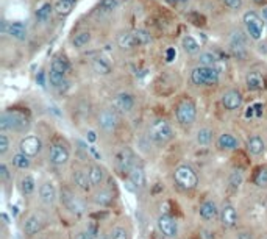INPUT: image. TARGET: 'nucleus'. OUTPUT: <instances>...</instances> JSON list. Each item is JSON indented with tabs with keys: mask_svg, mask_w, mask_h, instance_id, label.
Wrapping results in <instances>:
<instances>
[{
	"mask_svg": "<svg viewBox=\"0 0 267 239\" xmlns=\"http://www.w3.org/2000/svg\"><path fill=\"white\" fill-rule=\"evenodd\" d=\"M59 203L74 218H83L87 211L86 200L80 197L78 191H75L72 186H63L59 189Z\"/></svg>",
	"mask_w": 267,
	"mask_h": 239,
	"instance_id": "f257e3e1",
	"label": "nucleus"
},
{
	"mask_svg": "<svg viewBox=\"0 0 267 239\" xmlns=\"http://www.w3.org/2000/svg\"><path fill=\"white\" fill-rule=\"evenodd\" d=\"M32 122H30V117L17 110H7L0 116V130L2 133H25Z\"/></svg>",
	"mask_w": 267,
	"mask_h": 239,
	"instance_id": "f03ea898",
	"label": "nucleus"
},
{
	"mask_svg": "<svg viewBox=\"0 0 267 239\" xmlns=\"http://www.w3.org/2000/svg\"><path fill=\"white\" fill-rule=\"evenodd\" d=\"M147 138L152 144L163 147V145H167L175 138V133L170 122H167L166 119H157V121H153L150 127H148Z\"/></svg>",
	"mask_w": 267,
	"mask_h": 239,
	"instance_id": "7ed1b4c3",
	"label": "nucleus"
},
{
	"mask_svg": "<svg viewBox=\"0 0 267 239\" xmlns=\"http://www.w3.org/2000/svg\"><path fill=\"white\" fill-rule=\"evenodd\" d=\"M173 180L183 191H194L198 186V173L191 164L182 163L173 170Z\"/></svg>",
	"mask_w": 267,
	"mask_h": 239,
	"instance_id": "20e7f679",
	"label": "nucleus"
},
{
	"mask_svg": "<svg viewBox=\"0 0 267 239\" xmlns=\"http://www.w3.org/2000/svg\"><path fill=\"white\" fill-rule=\"evenodd\" d=\"M47 160L53 167H64L71 161V148L63 139H53L49 145Z\"/></svg>",
	"mask_w": 267,
	"mask_h": 239,
	"instance_id": "39448f33",
	"label": "nucleus"
},
{
	"mask_svg": "<svg viewBox=\"0 0 267 239\" xmlns=\"http://www.w3.org/2000/svg\"><path fill=\"white\" fill-rule=\"evenodd\" d=\"M138 164V158H136V154L131 150L130 147H121L119 150H116L114 154V167L116 170L127 177L130 173V170Z\"/></svg>",
	"mask_w": 267,
	"mask_h": 239,
	"instance_id": "423d86ee",
	"label": "nucleus"
},
{
	"mask_svg": "<svg viewBox=\"0 0 267 239\" xmlns=\"http://www.w3.org/2000/svg\"><path fill=\"white\" fill-rule=\"evenodd\" d=\"M220 80V72L217 68L197 66L191 72V81L195 86H214Z\"/></svg>",
	"mask_w": 267,
	"mask_h": 239,
	"instance_id": "0eeeda50",
	"label": "nucleus"
},
{
	"mask_svg": "<svg viewBox=\"0 0 267 239\" xmlns=\"http://www.w3.org/2000/svg\"><path fill=\"white\" fill-rule=\"evenodd\" d=\"M175 117L176 122L183 125V127H189L195 122L197 119V106L191 99H185L175 108Z\"/></svg>",
	"mask_w": 267,
	"mask_h": 239,
	"instance_id": "6e6552de",
	"label": "nucleus"
},
{
	"mask_svg": "<svg viewBox=\"0 0 267 239\" xmlns=\"http://www.w3.org/2000/svg\"><path fill=\"white\" fill-rule=\"evenodd\" d=\"M17 150L33 160V158H36V157H39V155L42 154V150H44V142H42V139H41L39 136H36V135H27V136H24V138L19 141Z\"/></svg>",
	"mask_w": 267,
	"mask_h": 239,
	"instance_id": "1a4fd4ad",
	"label": "nucleus"
},
{
	"mask_svg": "<svg viewBox=\"0 0 267 239\" xmlns=\"http://www.w3.org/2000/svg\"><path fill=\"white\" fill-rule=\"evenodd\" d=\"M46 225H47V218L42 213L33 211L25 218L22 224V231L27 237H33L39 234L46 228Z\"/></svg>",
	"mask_w": 267,
	"mask_h": 239,
	"instance_id": "9d476101",
	"label": "nucleus"
},
{
	"mask_svg": "<svg viewBox=\"0 0 267 239\" xmlns=\"http://www.w3.org/2000/svg\"><path fill=\"white\" fill-rule=\"evenodd\" d=\"M157 230L163 237L167 239H176L178 234H180V227H178L176 219L172 214H160L157 218Z\"/></svg>",
	"mask_w": 267,
	"mask_h": 239,
	"instance_id": "9b49d317",
	"label": "nucleus"
},
{
	"mask_svg": "<svg viewBox=\"0 0 267 239\" xmlns=\"http://www.w3.org/2000/svg\"><path fill=\"white\" fill-rule=\"evenodd\" d=\"M97 125L100 127L102 132L111 135L121 125V116H119V113L114 108H105L100 111L97 117Z\"/></svg>",
	"mask_w": 267,
	"mask_h": 239,
	"instance_id": "f8f14e48",
	"label": "nucleus"
},
{
	"mask_svg": "<svg viewBox=\"0 0 267 239\" xmlns=\"http://www.w3.org/2000/svg\"><path fill=\"white\" fill-rule=\"evenodd\" d=\"M38 197H39V202L44 206H49L50 208V206H55L59 202V191L56 189V186L53 185V182L44 180V182L39 183Z\"/></svg>",
	"mask_w": 267,
	"mask_h": 239,
	"instance_id": "ddd939ff",
	"label": "nucleus"
},
{
	"mask_svg": "<svg viewBox=\"0 0 267 239\" xmlns=\"http://www.w3.org/2000/svg\"><path fill=\"white\" fill-rule=\"evenodd\" d=\"M219 222L225 230H233L237 227V222H239V213H237L236 206L231 202H225L220 206Z\"/></svg>",
	"mask_w": 267,
	"mask_h": 239,
	"instance_id": "4468645a",
	"label": "nucleus"
},
{
	"mask_svg": "<svg viewBox=\"0 0 267 239\" xmlns=\"http://www.w3.org/2000/svg\"><path fill=\"white\" fill-rule=\"evenodd\" d=\"M71 186L78 192H91V182H89L87 169L74 167L71 172Z\"/></svg>",
	"mask_w": 267,
	"mask_h": 239,
	"instance_id": "2eb2a0df",
	"label": "nucleus"
},
{
	"mask_svg": "<svg viewBox=\"0 0 267 239\" xmlns=\"http://www.w3.org/2000/svg\"><path fill=\"white\" fill-rule=\"evenodd\" d=\"M244 24L247 28V33L250 35L252 39H261L262 38V30H264V22L262 17L258 16L255 11H249L244 14Z\"/></svg>",
	"mask_w": 267,
	"mask_h": 239,
	"instance_id": "dca6fc26",
	"label": "nucleus"
},
{
	"mask_svg": "<svg viewBox=\"0 0 267 239\" xmlns=\"http://www.w3.org/2000/svg\"><path fill=\"white\" fill-rule=\"evenodd\" d=\"M116 200V192L111 186H102L91 192V202L99 208H109Z\"/></svg>",
	"mask_w": 267,
	"mask_h": 239,
	"instance_id": "f3484780",
	"label": "nucleus"
},
{
	"mask_svg": "<svg viewBox=\"0 0 267 239\" xmlns=\"http://www.w3.org/2000/svg\"><path fill=\"white\" fill-rule=\"evenodd\" d=\"M87 175H89V182H91L93 189H99V188L105 186L106 178H108V172H106L103 164L91 163L87 166Z\"/></svg>",
	"mask_w": 267,
	"mask_h": 239,
	"instance_id": "a211bd4d",
	"label": "nucleus"
},
{
	"mask_svg": "<svg viewBox=\"0 0 267 239\" xmlns=\"http://www.w3.org/2000/svg\"><path fill=\"white\" fill-rule=\"evenodd\" d=\"M219 214H220V206L213 199H206L198 205V218L203 222H213L219 219Z\"/></svg>",
	"mask_w": 267,
	"mask_h": 239,
	"instance_id": "6ab92c4d",
	"label": "nucleus"
},
{
	"mask_svg": "<svg viewBox=\"0 0 267 239\" xmlns=\"http://www.w3.org/2000/svg\"><path fill=\"white\" fill-rule=\"evenodd\" d=\"M125 178H127V183H128L130 189H133V191H141L147 185V173H145V169L141 163H138Z\"/></svg>",
	"mask_w": 267,
	"mask_h": 239,
	"instance_id": "aec40b11",
	"label": "nucleus"
},
{
	"mask_svg": "<svg viewBox=\"0 0 267 239\" xmlns=\"http://www.w3.org/2000/svg\"><path fill=\"white\" fill-rule=\"evenodd\" d=\"M135 97L130 93H119L116 94L114 100H113V108L117 113H122V114H128L135 110Z\"/></svg>",
	"mask_w": 267,
	"mask_h": 239,
	"instance_id": "412c9836",
	"label": "nucleus"
},
{
	"mask_svg": "<svg viewBox=\"0 0 267 239\" xmlns=\"http://www.w3.org/2000/svg\"><path fill=\"white\" fill-rule=\"evenodd\" d=\"M222 105L225 110L228 111H237L242 108V103H244V97L242 94L237 91V89H228L227 93L222 94Z\"/></svg>",
	"mask_w": 267,
	"mask_h": 239,
	"instance_id": "4be33fe9",
	"label": "nucleus"
},
{
	"mask_svg": "<svg viewBox=\"0 0 267 239\" xmlns=\"http://www.w3.org/2000/svg\"><path fill=\"white\" fill-rule=\"evenodd\" d=\"M217 148L222 152H236L241 148V141L233 133H222L217 138Z\"/></svg>",
	"mask_w": 267,
	"mask_h": 239,
	"instance_id": "5701e85b",
	"label": "nucleus"
},
{
	"mask_svg": "<svg viewBox=\"0 0 267 239\" xmlns=\"http://www.w3.org/2000/svg\"><path fill=\"white\" fill-rule=\"evenodd\" d=\"M246 148H247V154L252 157H256V158L262 157L265 154V141L262 139V136L253 135L247 139Z\"/></svg>",
	"mask_w": 267,
	"mask_h": 239,
	"instance_id": "b1692460",
	"label": "nucleus"
},
{
	"mask_svg": "<svg viewBox=\"0 0 267 239\" xmlns=\"http://www.w3.org/2000/svg\"><path fill=\"white\" fill-rule=\"evenodd\" d=\"M36 185H38L36 183V178L32 173H24L20 177L19 183H17V188H19V191H20L22 195L30 197V195H33L36 192V189H38Z\"/></svg>",
	"mask_w": 267,
	"mask_h": 239,
	"instance_id": "393cba45",
	"label": "nucleus"
},
{
	"mask_svg": "<svg viewBox=\"0 0 267 239\" xmlns=\"http://www.w3.org/2000/svg\"><path fill=\"white\" fill-rule=\"evenodd\" d=\"M246 86L249 91L252 93H256V91H262L265 88V78L261 72L258 71H250L247 75H246Z\"/></svg>",
	"mask_w": 267,
	"mask_h": 239,
	"instance_id": "a878e982",
	"label": "nucleus"
},
{
	"mask_svg": "<svg viewBox=\"0 0 267 239\" xmlns=\"http://www.w3.org/2000/svg\"><path fill=\"white\" fill-rule=\"evenodd\" d=\"M10 163H11V166H13L14 169H17V170H30V169H32V158L27 157V155H24V154L19 152V150L14 152V154L11 155Z\"/></svg>",
	"mask_w": 267,
	"mask_h": 239,
	"instance_id": "bb28decb",
	"label": "nucleus"
},
{
	"mask_svg": "<svg viewBox=\"0 0 267 239\" xmlns=\"http://www.w3.org/2000/svg\"><path fill=\"white\" fill-rule=\"evenodd\" d=\"M214 141V132L210 127H202L195 133V142L198 147H208Z\"/></svg>",
	"mask_w": 267,
	"mask_h": 239,
	"instance_id": "cd10ccee",
	"label": "nucleus"
},
{
	"mask_svg": "<svg viewBox=\"0 0 267 239\" xmlns=\"http://www.w3.org/2000/svg\"><path fill=\"white\" fill-rule=\"evenodd\" d=\"M242 183H244V170L239 169V167L233 169L230 172V175H228V188H230V191L237 192L241 189Z\"/></svg>",
	"mask_w": 267,
	"mask_h": 239,
	"instance_id": "c85d7f7f",
	"label": "nucleus"
},
{
	"mask_svg": "<svg viewBox=\"0 0 267 239\" xmlns=\"http://www.w3.org/2000/svg\"><path fill=\"white\" fill-rule=\"evenodd\" d=\"M252 182L256 188H261V189L267 188V164L256 167V170L252 177Z\"/></svg>",
	"mask_w": 267,
	"mask_h": 239,
	"instance_id": "c756f323",
	"label": "nucleus"
},
{
	"mask_svg": "<svg viewBox=\"0 0 267 239\" xmlns=\"http://www.w3.org/2000/svg\"><path fill=\"white\" fill-rule=\"evenodd\" d=\"M8 35L17 41H25L27 39V27L22 22H13V24H10Z\"/></svg>",
	"mask_w": 267,
	"mask_h": 239,
	"instance_id": "7c9ffc66",
	"label": "nucleus"
},
{
	"mask_svg": "<svg viewBox=\"0 0 267 239\" xmlns=\"http://www.w3.org/2000/svg\"><path fill=\"white\" fill-rule=\"evenodd\" d=\"M91 66H93V71H94L96 74H99V75H109V74H111V64L106 61V59H105L103 56L94 58L93 63H91Z\"/></svg>",
	"mask_w": 267,
	"mask_h": 239,
	"instance_id": "2f4dec72",
	"label": "nucleus"
},
{
	"mask_svg": "<svg viewBox=\"0 0 267 239\" xmlns=\"http://www.w3.org/2000/svg\"><path fill=\"white\" fill-rule=\"evenodd\" d=\"M75 2H77V0H58V2L55 4L56 14H59V16L71 14L72 10H74V7H75Z\"/></svg>",
	"mask_w": 267,
	"mask_h": 239,
	"instance_id": "473e14b6",
	"label": "nucleus"
},
{
	"mask_svg": "<svg viewBox=\"0 0 267 239\" xmlns=\"http://www.w3.org/2000/svg\"><path fill=\"white\" fill-rule=\"evenodd\" d=\"M108 239H131V234L125 225H114L108 233Z\"/></svg>",
	"mask_w": 267,
	"mask_h": 239,
	"instance_id": "72a5a7b5",
	"label": "nucleus"
},
{
	"mask_svg": "<svg viewBox=\"0 0 267 239\" xmlns=\"http://www.w3.org/2000/svg\"><path fill=\"white\" fill-rule=\"evenodd\" d=\"M47 77H49L50 86H53V88H56V89H61L64 84H68V81H66V74H61V72H56V71L50 69V72H49Z\"/></svg>",
	"mask_w": 267,
	"mask_h": 239,
	"instance_id": "f704fd0d",
	"label": "nucleus"
},
{
	"mask_svg": "<svg viewBox=\"0 0 267 239\" xmlns=\"http://www.w3.org/2000/svg\"><path fill=\"white\" fill-rule=\"evenodd\" d=\"M117 44H119V47L124 49V50H130V49L138 47V42L135 39L133 32L131 33H122L121 36L117 38Z\"/></svg>",
	"mask_w": 267,
	"mask_h": 239,
	"instance_id": "c9c22d12",
	"label": "nucleus"
},
{
	"mask_svg": "<svg viewBox=\"0 0 267 239\" xmlns=\"http://www.w3.org/2000/svg\"><path fill=\"white\" fill-rule=\"evenodd\" d=\"M50 69H53L56 72H61V74H66V72H69L71 64H69V61H68L64 56H55L53 61H52V68Z\"/></svg>",
	"mask_w": 267,
	"mask_h": 239,
	"instance_id": "e433bc0d",
	"label": "nucleus"
},
{
	"mask_svg": "<svg viewBox=\"0 0 267 239\" xmlns=\"http://www.w3.org/2000/svg\"><path fill=\"white\" fill-rule=\"evenodd\" d=\"M198 66H206V68H216V64H217V58H216V55L214 53H211V52H203V53H200V56H198Z\"/></svg>",
	"mask_w": 267,
	"mask_h": 239,
	"instance_id": "4c0bfd02",
	"label": "nucleus"
},
{
	"mask_svg": "<svg viewBox=\"0 0 267 239\" xmlns=\"http://www.w3.org/2000/svg\"><path fill=\"white\" fill-rule=\"evenodd\" d=\"M89 41H91V33L89 32H80L74 36L72 44H74L75 49H83L89 44Z\"/></svg>",
	"mask_w": 267,
	"mask_h": 239,
	"instance_id": "58836bf2",
	"label": "nucleus"
},
{
	"mask_svg": "<svg viewBox=\"0 0 267 239\" xmlns=\"http://www.w3.org/2000/svg\"><path fill=\"white\" fill-rule=\"evenodd\" d=\"M183 49H185L186 53L195 55V53H198V50H200V44H198L192 36H185V38H183Z\"/></svg>",
	"mask_w": 267,
	"mask_h": 239,
	"instance_id": "ea45409f",
	"label": "nucleus"
},
{
	"mask_svg": "<svg viewBox=\"0 0 267 239\" xmlns=\"http://www.w3.org/2000/svg\"><path fill=\"white\" fill-rule=\"evenodd\" d=\"M11 150V138L8 133H0V157L5 158Z\"/></svg>",
	"mask_w": 267,
	"mask_h": 239,
	"instance_id": "a19ab883",
	"label": "nucleus"
},
{
	"mask_svg": "<svg viewBox=\"0 0 267 239\" xmlns=\"http://www.w3.org/2000/svg\"><path fill=\"white\" fill-rule=\"evenodd\" d=\"M53 10H55V8H53L50 4H42V5L36 10V17H38V20H41V22L49 20V17H50V14H52Z\"/></svg>",
	"mask_w": 267,
	"mask_h": 239,
	"instance_id": "79ce46f5",
	"label": "nucleus"
},
{
	"mask_svg": "<svg viewBox=\"0 0 267 239\" xmlns=\"http://www.w3.org/2000/svg\"><path fill=\"white\" fill-rule=\"evenodd\" d=\"M119 0H100V4L97 5L99 13H111L117 8Z\"/></svg>",
	"mask_w": 267,
	"mask_h": 239,
	"instance_id": "37998d69",
	"label": "nucleus"
},
{
	"mask_svg": "<svg viewBox=\"0 0 267 239\" xmlns=\"http://www.w3.org/2000/svg\"><path fill=\"white\" fill-rule=\"evenodd\" d=\"M135 35V39L138 42V46H145V44H150L152 42V36L145 30H135L133 32Z\"/></svg>",
	"mask_w": 267,
	"mask_h": 239,
	"instance_id": "c03bdc74",
	"label": "nucleus"
},
{
	"mask_svg": "<svg viewBox=\"0 0 267 239\" xmlns=\"http://www.w3.org/2000/svg\"><path fill=\"white\" fill-rule=\"evenodd\" d=\"M246 36H244V33L242 32H239V30H237V32H233V35H231V47H242V49H246Z\"/></svg>",
	"mask_w": 267,
	"mask_h": 239,
	"instance_id": "a18cd8bd",
	"label": "nucleus"
},
{
	"mask_svg": "<svg viewBox=\"0 0 267 239\" xmlns=\"http://www.w3.org/2000/svg\"><path fill=\"white\" fill-rule=\"evenodd\" d=\"M11 178V172H10V167L5 161L0 163V180H2L4 183H7L8 180Z\"/></svg>",
	"mask_w": 267,
	"mask_h": 239,
	"instance_id": "49530a36",
	"label": "nucleus"
},
{
	"mask_svg": "<svg viewBox=\"0 0 267 239\" xmlns=\"http://www.w3.org/2000/svg\"><path fill=\"white\" fill-rule=\"evenodd\" d=\"M234 239H256V237H255L253 231H250V230H239L236 233Z\"/></svg>",
	"mask_w": 267,
	"mask_h": 239,
	"instance_id": "de8ad7c7",
	"label": "nucleus"
},
{
	"mask_svg": "<svg viewBox=\"0 0 267 239\" xmlns=\"http://www.w3.org/2000/svg\"><path fill=\"white\" fill-rule=\"evenodd\" d=\"M225 4V7H228L230 10H239L242 5V0H222Z\"/></svg>",
	"mask_w": 267,
	"mask_h": 239,
	"instance_id": "09e8293b",
	"label": "nucleus"
},
{
	"mask_svg": "<svg viewBox=\"0 0 267 239\" xmlns=\"http://www.w3.org/2000/svg\"><path fill=\"white\" fill-rule=\"evenodd\" d=\"M74 239H96L91 233H89V230H81V231H77Z\"/></svg>",
	"mask_w": 267,
	"mask_h": 239,
	"instance_id": "8fccbe9b",
	"label": "nucleus"
},
{
	"mask_svg": "<svg viewBox=\"0 0 267 239\" xmlns=\"http://www.w3.org/2000/svg\"><path fill=\"white\" fill-rule=\"evenodd\" d=\"M36 81H38V84H39V86L46 88V84H47V81H49V77H46V74H44V72H39V74H38V77H36Z\"/></svg>",
	"mask_w": 267,
	"mask_h": 239,
	"instance_id": "3c124183",
	"label": "nucleus"
},
{
	"mask_svg": "<svg viewBox=\"0 0 267 239\" xmlns=\"http://www.w3.org/2000/svg\"><path fill=\"white\" fill-rule=\"evenodd\" d=\"M86 141H87V142H91V144H94V142L97 141V133H96L94 130L86 132Z\"/></svg>",
	"mask_w": 267,
	"mask_h": 239,
	"instance_id": "603ef678",
	"label": "nucleus"
},
{
	"mask_svg": "<svg viewBox=\"0 0 267 239\" xmlns=\"http://www.w3.org/2000/svg\"><path fill=\"white\" fill-rule=\"evenodd\" d=\"M176 56V52H175V49H167V52H166V58H167V61H173V58Z\"/></svg>",
	"mask_w": 267,
	"mask_h": 239,
	"instance_id": "864d4df0",
	"label": "nucleus"
},
{
	"mask_svg": "<svg viewBox=\"0 0 267 239\" xmlns=\"http://www.w3.org/2000/svg\"><path fill=\"white\" fill-rule=\"evenodd\" d=\"M258 50H259L261 53H267V42H261V44L258 46Z\"/></svg>",
	"mask_w": 267,
	"mask_h": 239,
	"instance_id": "5fc2aeb1",
	"label": "nucleus"
},
{
	"mask_svg": "<svg viewBox=\"0 0 267 239\" xmlns=\"http://www.w3.org/2000/svg\"><path fill=\"white\" fill-rule=\"evenodd\" d=\"M261 17L267 20V7H265V8H262V11H261Z\"/></svg>",
	"mask_w": 267,
	"mask_h": 239,
	"instance_id": "6e6d98bb",
	"label": "nucleus"
},
{
	"mask_svg": "<svg viewBox=\"0 0 267 239\" xmlns=\"http://www.w3.org/2000/svg\"><path fill=\"white\" fill-rule=\"evenodd\" d=\"M253 4H256V5H262L264 4V0H252Z\"/></svg>",
	"mask_w": 267,
	"mask_h": 239,
	"instance_id": "4d7b16f0",
	"label": "nucleus"
},
{
	"mask_svg": "<svg viewBox=\"0 0 267 239\" xmlns=\"http://www.w3.org/2000/svg\"><path fill=\"white\" fill-rule=\"evenodd\" d=\"M170 4H176V2H186V0H167Z\"/></svg>",
	"mask_w": 267,
	"mask_h": 239,
	"instance_id": "13d9d810",
	"label": "nucleus"
},
{
	"mask_svg": "<svg viewBox=\"0 0 267 239\" xmlns=\"http://www.w3.org/2000/svg\"><path fill=\"white\" fill-rule=\"evenodd\" d=\"M155 239H167V237H163V236H161V234H158V236H157V237H155Z\"/></svg>",
	"mask_w": 267,
	"mask_h": 239,
	"instance_id": "bf43d9fd",
	"label": "nucleus"
},
{
	"mask_svg": "<svg viewBox=\"0 0 267 239\" xmlns=\"http://www.w3.org/2000/svg\"><path fill=\"white\" fill-rule=\"evenodd\" d=\"M265 206H267V195H265Z\"/></svg>",
	"mask_w": 267,
	"mask_h": 239,
	"instance_id": "052dcab7",
	"label": "nucleus"
},
{
	"mask_svg": "<svg viewBox=\"0 0 267 239\" xmlns=\"http://www.w3.org/2000/svg\"><path fill=\"white\" fill-rule=\"evenodd\" d=\"M265 27H267V22H265Z\"/></svg>",
	"mask_w": 267,
	"mask_h": 239,
	"instance_id": "680f3d73",
	"label": "nucleus"
}]
</instances>
